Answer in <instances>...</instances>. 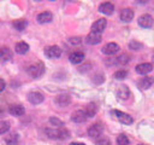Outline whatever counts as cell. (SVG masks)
Segmentation results:
<instances>
[{
    "label": "cell",
    "mask_w": 154,
    "mask_h": 145,
    "mask_svg": "<svg viewBox=\"0 0 154 145\" xmlns=\"http://www.w3.org/2000/svg\"><path fill=\"white\" fill-rule=\"evenodd\" d=\"M28 74L34 77V79H38L45 74V64L42 62H36L34 64H31L28 69H26Z\"/></svg>",
    "instance_id": "obj_1"
},
{
    "label": "cell",
    "mask_w": 154,
    "mask_h": 145,
    "mask_svg": "<svg viewBox=\"0 0 154 145\" xmlns=\"http://www.w3.org/2000/svg\"><path fill=\"white\" fill-rule=\"evenodd\" d=\"M46 134L52 138V139H66L69 138V130H66L65 128H60V129H46Z\"/></svg>",
    "instance_id": "obj_2"
},
{
    "label": "cell",
    "mask_w": 154,
    "mask_h": 145,
    "mask_svg": "<svg viewBox=\"0 0 154 145\" xmlns=\"http://www.w3.org/2000/svg\"><path fill=\"white\" fill-rule=\"evenodd\" d=\"M112 114L114 115V117L119 121V122H122L123 124H131L132 122H134V120H132V117L130 116V115H128V114H125V112H123V111H119V110H113L112 111Z\"/></svg>",
    "instance_id": "obj_3"
},
{
    "label": "cell",
    "mask_w": 154,
    "mask_h": 145,
    "mask_svg": "<svg viewBox=\"0 0 154 145\" xmlns=\"http://www.w3.org/2000/svg\"><path fill=\"white\" fill-rule=\"evenodd\" d=\"M45 56L48 58H59L61 56V50L59 46H48L45 50Z\"/></svg>",
    "instance_id": "obj_4"
},
{
    "label": "cell",
    "mask_w": 154,
    "mask_h": 145,
    "mask_svg": "<svg viewBox=\"0 0 154 145\" xmlns=\"http://www.w3.org/2000/svg\"><path fill=\"white\" fill-rule=\"evenodd\" d=\"M107 25V21L105 18H100L97 21H95L91 25V31L93 33H97V34H101L103 31V29L106 28Z\"/></svg>",
    "instance_id": "obj_5"
},
{
    "label": "cell",
    "mask_w": 154,
    "mask_h": 145,
    "mask_svg": "<svg viewBox=\"0 0 154 145\" xmlns=\"http://www.w3.org/2000/svg\"><path fill=\"white\" fill-rule=\"evenodd\" d=\"M102 130H103V127H102L101 123H94L88 128V134L91 138H97V137L101 135Z\"/></svg>",
    "instance_id": "obj_6"
},
{
    "label": "cell",
    "mask_w": 154,
    "mask_h": 145,
    "mask_svg": "<svg viewBox=\"0 0 154 145\" xmlns=\"http://www.w3.org/2000/svg\"><path fill=\"white\" fill-rule=\"evenodd\" d=\"M87 118H88V117H87L84 110H76V111H73L72 115H71V120H72L73 122H76V123H83V122H85Z\"/></svg>",
    "instance_id": "obj_7"
},
{
    "label": "cell",
    "mask_w": 154,
    "mask_h": 145,
    "mask_svg": "<svg viewBox=\"0 0 154 145\" xmlns=\"http://www.w3.org/2000/svg\"><path fill=\"white\" fill-rule=\"evenodd\" d=\"M118 51H119V46H118V44H116V42H108V44H106V45L102 47V52H103L105 54H107V56L114 54V53H117Z\"/></svg>",
    "instance_id": "obj_8"
},
{
    "label": "cell",
    "mask_w": 154,
    "mask_h": 145,
    "mask_svg": "<svg viewBox=\"0 0 154 145\" xmlns=\"http://www.w3.org/2000/svg\"><path fill=\"white\" fill-rule=\"evenodd\" d=\"M43 99H45V97H43V94L40 93V92H30V93L28 94V100H29L31 104H35V105L42 103Z\"/></svg>",
    "instance_id": "obj_9"
},
{
    "label": "cell",
    "mask_w": 154,
    "mask_h": 145,
    "mask_svg": "<svg viewBox=\"0 0 154 145\" xmlns=\"http://www.w3.org/2000/svg\"><path fill=\"white\" fill-rule=\"evenodd\" d=\"M138 24L142 27V28H150L153 25V17L150 14H142L140 18H138Z\"/></svg>",
    "instance_id": "obj_10"
},
{
    "label": "cell",
    "mask_w": 154,
    "mask_h": 145,
    "mask_svg": "<svg viewBox=\"0 0 154 145\" xmlns=\"http://www.w3.org/2000/svg\"><path fill=\"white\" fill-rule=\"evenodd\" d=\"M135 70H136L137 74L146 75V74H148V72H150V71L153 70V65H152L150 63H141V64L136 65Z\"/></svg>",
    "instance_id": "obj_11"
},
{
    "label": "cell",
    "mask_w": 154,
    "mask_h": 145,
    "mask_svg": "<svg viewBox=\"0 0 154 145\" xmlns=\"http://www.w3.org/2000/svg\"><path fill=\"white\" fill-rule=\"evenodd\" d=\"M55 104L59 106H67L71 103V97L69 94H59L55 97Z\"/></svg>",
    "instance_id": "obj_12"
},
{
    "label": "cell",
    "mask_w": 154,
    "mask_h": 145,
    "mask_svg": "<svg viewBox=\"0 0 154 145\" xmlns=\"http://www.w3.org/2000/svg\"><path fill=\"white\" fill-rule=\"evenodd\" d=\"M36 19H37V22L41 23V24L49 23V22H52V19H53V14H52L49 11H45V12L38 13L37 17H36Z\"/></svg>",
    "instance_id": "obj_13"
},
{
    "label": "cell",
    "mask_w": 154,
    "mask_h": 145,
    "mask_svg": "<svg viewBox=\"0 0 154 145\" xmlns=\"http://www.w3.org/2000/svg\"><path fill=\"white\" fill-rule=\"evenodd\" d=\"M117 97L119 98V99H123V100H125V99H128L129 97H130V91H129V88L125 86V85H122V86H119L118 88H117Z\"/></svg>",
    "instance_id": "obj_14"
},
{
    "label": "cell",
    "mask_w": 154,
    "mask_h": 145,
    "mask_svg": "<svg viewBox=\"0 0 154 145\" xmlns=\"http://www.w3.org/2000/svg\"><path fill=\"white\" fill-rule=\"evenodd\" d=\"M85 41L89 45H96V44H99L101 41V34H97V33H93L91 31V33H89L87 35Z\"/></svg>",
    "instance_id": "obj_15"
},
{
    "label": "cell",
    "mask_w": 154,
    "mask_h": 145,
    "mask_svg": "<svg viewBox=\"0 0 154 145\" xmlns=\"http://www.w3.org/2000/svg\"><path fill=\"white\" fill-rule=\"evenodd\" d=\"M132 18H134V11L131 8H123L122 10V12H120V19L123 22L128 23V22L132 21Z\"/></svg>",
    "instance_id": "obj_16"
},
{
    "label": "cell",
    "mask_w": 154,
    "mask_h": 145,
    "mask_svg": "<svg viewBox=\"0 0 154 145\" xmlns=\"http://www.w3.org/2000/svg\"><path fill=\"white\" fill-rule=\"evenodd\" d=\"M69 59H70V62L72 64H79L84 59V53L83 52H79V51H76V52H73V53L70 54Z\"/></svg>",
    "instance_id": "obj_17"
},
{
    "label": "cell",
    "mask_w": 154,
    "mask_h": 145,
    "mask_svg": "<svg viewBox=\"0 0 154 145\" xmlns=\"http://www.w3.org/2000/svg\"><path fill=\"white\" fill-rule=\"evenodd\" d=\"M99 11L105 13V14H112L113 11H114V6H113L112 2H102L99 6Z\"/></svg>",
    "instance_id": "obj_18"
},
{
    "label": "cell",
    "mask_w": 154,
    "mask_h": 145,
    "mask_svg": "<svg viewBox=\"0 0 154 145\" xmlns=\"http://www.w3.org/2000/svg\"><path fill=\"white\" fill-rule=\"evenodd\" d=\"M84 112H85L87 117H94V116L96 115V112H97V106H96V104H95V103H89V104L85 106Z\"/></svg>",
    "instance_id": "obj_19"
},
{
    "label": "cell",
    "mask_w": 154,
    "mask_h": 145,
    "mask_svg": "<svg viewBox=\"0 0 154 145\" xmlns=\"http://www.w3.org/2000/svg\"><path fill=\"white\" fill-rule=\"evenodd\" d=\"M14 50H16V52L19 53V54H25V53L29 51V45H28L26 42H24V41H19V42L16 44Z\"/></svg>",
    "instance_id": "obj_20"
},
{
    "label": "cell",
    "mask_w": 154,
    "mask_h": 145,
    "mask_svg": "<svg viewBox=\"0 0 154 145\" xmlns=\"http://www.w3.org/2000/svg\"><path fill=\"white\" fill-rule=\"evenodd\" d=\"M8 111L13 116H22L25 112V109L22 105H11L10 109H8Z\"/></svg>",
    "instance_id": "obj_21"
},
{
    "label": "cell",
    "mask_w": 154,
    "mask_h": 145,
    "mask_svg": "<svg viewBox=\"0 0 154 145\" xmlns=\"http://www.w3.org/2000/svg\"><path fill=\"white\" fill-rule=\"evenodd\" d=\"M153 82H154V79L150 77V76H147V77L141 79V81L138 82V86H140L142 89H147V88H149V87L153 85Z\"/></svg>",
    "instance_id": "obj_22"
},
{
    "label": "cell",
    "mask_w": 154,
    "mask_h": 145,
    "mask_svg": "<svg viewBox=\"0 0 154 145\" xmlns=\"http://www.w3.org/2000/svg\"><path fill=\"white\" fill-rule=\"evenodd\" d=\"M12 57V53L10 51V48L7 47H0V60L6 62Z\"/></svg>",
    "instance_id": "obj_23"
},
{
    "label": "cell",
    "mask_w": 154,
    "mask_h": 145,
    "mask_svg": "<svg viewBox=\"0 0 154 145\" xmlns=\"http://www.w3.org/2000/svg\"><path fill=\"white\" fill-rule=\"evenodd\" d=\"M12 25H13V28H14L16 30L22 31V30H24V29L26 28L28 22H26L25 19H17V21H14V22L12 23Z\"/></svg>",
    "instance_id": "obj_24"
},
{
    "label": "cell",
    "mask_w": 154,
    "mask_h": 145,
    "mask_svg": "<svg viewBox=\"0 0 154 145\" xmlns=\"http://www.w3.org/2000/svg\"><path fill=\"white\" fill-rule=\"evenodd\" d=\"M6 145H18V134H10L5 139Z\"/></svg>",
    "instance_id": "obj_25"
},
{
    "label": "cell",
    "mask_w": 154,
    "mask_h": 145,
    "mask_svg": "<svg viewBox=\"0 0 154 145\" xmlns=\"http://www.w3.org/2000/svg\"><path fill=\"white\" fill-rule=\"evenodd\" d=\"M129 56L128 54H125V53H123V54H120L119 57H117L116 58V63L117 64H119V65H125V64H128V62H129Z\"/></svg>",
    "instance_id": "obj_26"
},
{
    "label": "cell",
    "mask_w": 154,
    "mask_h": 145,
    "mask_svg": "<svg viewBox=\"0 0 154 145\" xmlns=\"http://www.w3.org/2000/svg\"><path fill=\"white\" fill-rule=\"evenodd\" d=\"M129 138L125 134H119L117 137V145H129Z\"/></svg>",
    "instance_id": "obj_27"
},
{
    "label": "cell",
    "mask_w": 154,
    "mask_h": 145,
    "mask_svg": "<svg viewBox=\"0 0 154 145\" xmlns=\"http://www.w3.org/2000/svg\"><path fill=\"white\" fill-rule=\"evenodd\" d=\"M128 76V71L126 70H118V71H116L114 74H113V77L116 79V80H123V79H125Z\"/></svg>",
    "instance_id": "obj_28"
},
{
    "label": "cell",
    "mask_w": 154,
    "mask_h": 145,
    "mask_svg": "<svg viewBox=\"0 0 154 145\" xmlns=\"http://www.w3.org/2000/svg\"><path fill=\"white\" fill-rule=\"evenodd\" d=\"M10 129V122L7 121H0V135L5 134Z\"/></svg>",
    "instance_id": "obj_29"
},
{
    "label": "cell",
    "mask_w": 154,
    "mask_h": 145,
    "mask_svg": "<svg viewBox=\"0 0 154 145\" xmlns=\"http://www.w3.org/2000/svg\"><path fill=\"white\" fill-rule=\"evenodd\" d=\"M129 47H130L131 50L136 51V50H141V48L143 47V45H142L141 42H138V41H135V40H132V41L129 44Z\"/></svg>",
    "instance_id": "obj_30"
},
{
    "label": "cell",
    "mask_w": 154,
    "mask_h": 145,
    "mask_svg": "<svg viewBox=\"0 0 154 145\" xmlns=\"http://www.w3.org/2000/svg\"><path fill=\"white\" fill-rule=\"evenodd\" d=\"M95 145H111V141H109L107 138L102 137V138H100V139H97V140H96Z\"/></svg>",
    "instance_id": "obj_31"
},
{
    "label": "cell",
    "mask_w": 154,
    "mask_h": 145,
    "mask_svg": "<svg viewBox=\"0 0 154 145\" xmlns=\"http://www.w3.org/2000/svg\"><path fill=\"white\" fill-rule=\"evenodd\" d=\"M49 122H51L53 126H58V127L64 126L63 121H60V120H58V118H55V117H51V118H49Z\"/></svg>",
    "instance_id": "obj_32"
},
{
    "label": "cell",
    "mask_w": 154,
    "mask_h": 145,
    "mask_svg": "<svg viewBox=\"0 0 154 145\" xmlns=\"http://www.w3.org/2000/svg\"><path fill=\"white\" fill-rule=\"evenodd\" d=\"M81 37H71V39H69V42L70 44H72V45H78V44H81Z\"/></svg>",
    "instance_id": "obj_33"
},
{
    "label": "cell",
    "mask_w": 154,
    "mask_h": 145,
    "mask_svg": "<svg viewBox=\"0 0 154 145\" xmlns=\"http://www.w3.org/2000/svg\"><path fill=\"white\" fill-rule=\"evenodd\" d=\"M5 87H6L5 81H4L2 79H0V92H1V91H4V89H5Z\"/></svg>",
    "instance_id": "obj_34"
},
{
    "label": "cell",
    "mask_w": 154,
    "mask_h": 145,
    "mask_svg": "<svg viewBox=\"0 0 154 145\" xmlns=\"http://www.w3.org/2000/svg\"><path fill=\"white\" fill-rule=\"evenodd\" d=\"M70 145H84V144H82V143H71Z\"/></svg>",
    "instance_id": "obj_35"
},
{
    "label": "cell",
    "mask_w": 154,
    "mask_h": 145,
    "mask_svg": "<svg viewBox=\"0 0 154 145\" xmlns=\"http://www.w3.org/2000/svg\"><path fill=\"white\" fill-rule=\"evenodd\" d=\"M0 112H1V109H0Z\"/></svg>",
    "instance_id": "obj_36"
},
{
    "label": "cell",
    "mask_w": 154,
    "mask_h": 145,
    "mask_svg": "<svg viewBox=\"0 0 154 145\" xmlns=\"http://www.w3.org/2000/svg\"><path fill=\"white\" fill-rule=\"evenodd\" d=\"M138 145H142V144H138Z\"/></svg>",
    "instance_id": "obj_37"
},
{
    "label": "cell",
    "mask_w": 154,
    "mask_h": 145,
    "mask_svg": "<svg viewBox=\"0 0 154 145\" xmlns=\"http://www.w3.org/2000/svg\"><path fill=\"white\" fill-rule=\"evenodd\" d=\"M153 60H154V57H153Z\"/></svg>",
    "instance_id": "obj_38"
}]
</instances>
